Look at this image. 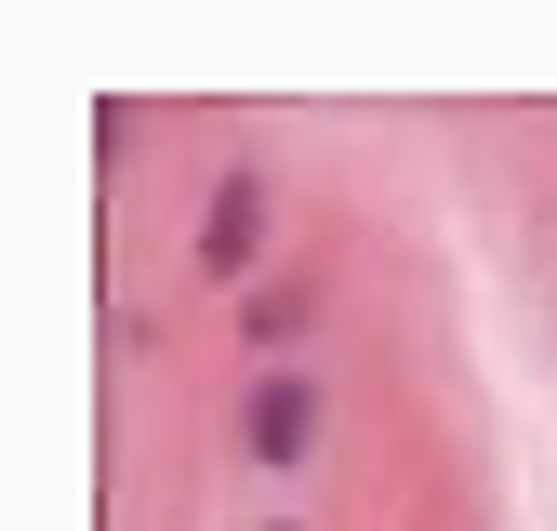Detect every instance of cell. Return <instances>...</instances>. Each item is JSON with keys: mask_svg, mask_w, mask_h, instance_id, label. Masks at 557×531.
I'll use <instances>...</instances> for the list:
<instances>
[{"mask_svg": "<svg viewBox=\"0 0 557 531\" xmlns=\"http://www.w3.org/2000/svg\"><path fill=\"white\" fill-rule=\"evenodd\" d=\"M252 239H265V173H226V199H213V239H199V266H213V280H239V266H252Z\"/></svg>", "mask_w": 557, "mask_h": 531, "instance_id": "obj_2", "label": "cell"}, {"mask_svg": "<svg viewBox=\"0 0 557 531\" xmlns=\"http://www.w3.org/2000/svg\"><path fill=\"white\" fill-rule=\"evenodd\" d=\"M239 439H252L265 479H293V465L319 452V385H306V372H265V385H252V412H239Z\"/></svg>", "mask_w": 557, "mask_h": 531, "instance_id": "obj_1", "label": "cell"}]
</instances>
